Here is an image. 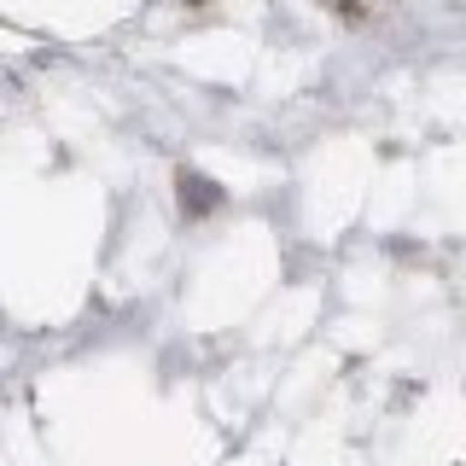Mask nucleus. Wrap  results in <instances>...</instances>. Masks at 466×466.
<instances>
[{"label": "nucleus", "instance_id": "nucleus-1", "mask_svg": "<svg viewBox=\"0 0 466 466\" xmlns=\"http://www.w3.org/2000/svg\"><path fill=\"white\" fill-rule=\"evenodd\" d=\"M175 187H181V210H187V216H210V210H222V187H216L210 175L181 169V175H175Z\"/></svg>", "mask_w": 466, "mask_h": 466}, {"label": "nucleus", "instance_id": "nucleus-2", "mask_svg": "<svg viewBox=\"0 0 466 466\" xmlns=\"http://www.w3.org/2000/svg\"><path fill=\"white\" fill-rule=\"evenodd\" d=\"M187 6H204V0H187Z\"/></svg>", "mask_w": 466, "mask_h": 466}]
</instances>
